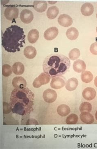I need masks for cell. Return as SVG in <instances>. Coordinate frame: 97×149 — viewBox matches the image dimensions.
Instances as JSON below:
<instances>
[{
	"mask_svg": "<svg viewBox=\"0 0 97 149\" xmlns=\"http://www.w3.org/2000/svg\"><path fill=\"white\" fill-rule=\"evenodd\" d=\"M35 94L28 88H15L11 93L10 106L13 113L21 116L30 114L33 111Z\"/></svg>",
	"mask_w": 97,
	"mask_h": 149,
	"instance_id": "6da1fadb",
	"label": "cell"
},
{
	"mask_svg": "<svg viewBox=\"0 0 97 149\" xmlns=\"http://www.w3.org/2000/svg\"><path fill=\"white\" fill-rule=\"evenodd\" d=\"M70 61L69 58L61 54H52L47 56L43 64L44 72L52 78L62 76L69 70Z\"/></svg>",
	"mask_w": 97,
	"mask_h": 149,
	"instance_id": "7a4b0ae2",
	"label": "cell"
},
{
	"mask_svg": "<svg viewBox=\"0 0 97 149\" xmlns=\"http://www.w3.org/2000/svg\"><path fill=\"white\" fill-rule=\"evenodd\" d=\"M26 35L23 29L17 25L7 28L2 37V45L9 53H15L20 51L25 43Z\"/></svg>",
	"mask_w": 97,
	"mask_h": 149,
	"instance_id": "3957f363",
	"label": "cell"
},
{
	"mask_svg": "<svg viewBox=\"0 0 97 149\" xmlns=\"http://www.w3.org/2000/svg\"><path fill=\"white\" fill-rule=\"evenodd\" d=\"M51 78V77L46 73L42 72L33 81L32 83L33 87L35 88H38L41 87L42 85L47 84L50 82Z\"/></svg>",
	"mask_w": 97,
	"mask_h": 149,
	"instance_id": "277c9868",
	"label": "cell"
},
{
	"mask_svg": "<svg viewBox=\"0 0 97 149\" xmlns=\"http://www.w3.org/2000/svg\"><path fill=\"white\" fill-rule=\"evenodd\" d=\"M19 9L16 7H9L5 10L4 15L9 21L16 19L19 16Z\"/></svg>",
	"mask_w": 97,
	"mask_h": 149,
	"instance_id": "5b68a950",
	"label": "cell"
},
{
	"mask_svg": "<svg viewBox=\"0 0 97 149\" xmlns=\"http://www.w3.org/2000/svg\"><path fill=\"white\" fill-rule=\"evenodd\" d=\"M43 97L45 102L52 103L56 100L57 95L55 91L48 88L43 92Z\"/></svg>",
	"mask_w": 97,
	"mask_h": 149,
	"instance_id": "8992f818",
	"label": "cell"
},
{
	"mask_svg": "<svg viewBox=\"0 0 97 149\" xmlns=\"http://www.w3.org/2000/svg\"><path fill=\"white\" fill-rule=\"evenodd\" d=\"M66 81L64 77L62 76L53 77L50 82V86L54 89H60L65 85Z\"/></svg>",
	"mask_w": 97,
	"mask_h": 149,
	"instance_id": "52a82bcc",
	"label": "cell"
},
{
	"mask_svg": "<svg viewBox=\"0 0 97 149\" xmlns=\"http://www.w3.org/2000/svg\"><path fill=\"white\" fill-rule=\"evenodd\" d=\"M20 19L24 24H30L34 19V15L32 12L28 9H24L20 14Z\"/></svg>",
	"mask_w": 97,
	"mask_h": 149,
	"instance_id": "ba28073f",
	"label": "cell"
},
{
	"mask_svg": "<svg viewBox=\"0 0 97 149\" xmlns=\"http://www.w3.org/2000/svg\"><path fill=\"white\" fill-rule=\"evenodd\" d=\"M58 29L57 27H52L48 28L44 33V37L45 40L50 41L54 40L58 35Z\"/></svg>",
	"mask_w": 97,
	"mask_h": 149,
	"instance_id": "9c48e42d",
	"label": "cell"
},
{
	"mask_svg": "<svg viewBox=\"0 0 97 149\" xmlns=\"http://www.w3.org/2000/svg\"><path fill=\"white\" fill-rule=\"evenodd\" d=\"M12 84L15 88L22 89L26 88L27 82L26 79L23 77L17 76L13 78Z\"/></svg>",
	"mask_w": 97,
	"mask_h": 149,
	"instance_id": "30bf717a",
	"label": "cell"
},
{
	"mask_svg": "<svg viewBox=\"0 0 97 149\" xmlns=\"http://www.w3.org/2000/svg\"><path fill=\"white\" fill-rule=\"evenodd\" d=\"M59 24L62 26L69 27L73 24V19L70 16L66 14L61 15L58 19Z\"/></svg>",
	"mask_w": 97,
	"mask_h": 149,
	"instance_id": "8fae6325",
	"label": "cell"
},
{
	"mask_svg": "<svg viewBox=\"0 0 97 149\" xmlns=\"http://www.w3.org/2000/svg\"><path fill=\"white\" fill-rule=\"evenodd\" d=\"M96 92L94 88L91 87H87L85 88L82 92V96L86 100H93L96 97Z\"/></svg>",
	"mask_w": 97,
	"mask_h": 149,
	"instance_id": "7c38bea8",
	"label": "cell"
},
{
	"mask_svg": "<svg viewBox=\"0 0 97 149\" xmlns=\"http://www.w3.org/2000/svg\"><path fill=\"white\" fill-rule=\"evenodd\" d=\"M73 69L75 72L78 73L84 72L86 69V64L83 60L77 59L74 62Z\"/></svg>",
	"mask_w": 97,
	"mask_h": 149,
	"instance_id": "4fadbf2b",
	"label": "cell"
},
{
	"mask_svg": "<svg viewBox=\"0 0 97 149\" xmlns=\"http://www.w3.org/2000/svg\"><path fill=\"white\" fill-rule=\"evenodd\" d=\"M80 117L81 121L84 123L91 124L94 122V116L88 112H82Z\"/></svg>",
	"mask_w": 97,
	"mask_h": 149,
	"instance_id": "5bb4252c",
	"label": "cell"
},
{
	"mask_svg": "<svg viewBox=\"0 0 97 149\" xmlns=\"http://www.w3.org/2000/svg\"><path fill=\"white\" fill-rule=\"evenodd\" d=\"M81 12L83 15L89 16L92 15L94 12V7L90 3L84 4L81 8Z\"/></svg>",
	"mask_w": 97,
	"mask_h": 149,
	"instance_id": "9a60e30c",
	"label": "cell"
},
{
	"mask_svg": "<svg viewBox=\"0 0 97 149\" xmlns=\"http://www.w3.org/2000/svg\"><path fill=\"white\" fill-rule=\"evenodd\" d=\"M33 7L35 10L39 13H43L47 8V3L46 1H34Z\"/></svg>",
	"mask_w": 97,
	"mask_h": 149,
	"instance_id": "2e32d148",
	"label": "cell"
},
{
	"mask_svg": "<svg viewBox=\"0 0 97 149\" xmlns=\"http://www.w3.org/2000/svg\"><path fill=\"white\" fill-rule=\"evenodd\" d=\"M78 81L75 77L70 78L65 84V87L68 91H73L77 88L78 85Z\"/></svg>",
	"mask_w": 97,
	"mask_h": 149,
	"instance_id": "e0dca14e",
	"label": "cell"
},
{
	"mask_svg": "<svg viewBox=\"0 0 97 149\" xmlns=\"http://www.w3.org/2000/svg\"><path fill=\"white\" fill-rule=\"evenodd\" d=\"M37 53L36 48L32 46H27L24 49V51L25 57L29 59H32L35 58L37 55Z\"/></svg>",
	"mask_w": 97,
	"mask_h": 149,
	"instance_id": "ac0fdd59",
	"label": "cell"
},
{
	"mask_svg": "<svg viewBox=\"0 0 97 149\" xmlns=\"http://www.w3.org/2000/svg\"><path fill=\"white\" fill-rule=\"evenodd\" d=\"M39 31L36 29H33L28 33V40L31 44H34L37 42L39 38Z\"/></svg>",
	"mask_w": 97,
	"mask_h": 149,
	"instance_id": "d6986e66",
	"label": "cell"
},
{
	"mask_svg": "<svg viewBox=\"0 0 97 149\" xmlns=\"http://www.w3.org/2000/svg\"><path fill=\"white\" fill-rule=\"evenodd\" d=\"M57 112L59 116L62 117L67 116L70 113L69 107L65 104H61L57 108Z\"/></svg>",
	"mask_w": 97,
	"mask_h": 149,
	"instance_id": "ffe728a7",
	"label": "cell"
},
{
	"mask_svg": "<svg viewBox=\"0 0 97 149\" xmlns=\"http://www.w3.org/2000/svg\"><path fill=\"white\" fill-rule=\"evenodd\" d=\"M13 70L14 74L16 75H21L25 71V67L22 62H15L13 65Z\"/></svg>",
	"mask_w": 97,
	"mask_h": 149,
	"instance_id": "44dd1931",
	"label": "cell"
},
{
	"mask_svg": "<svg viewBox=\"0 0 97 149\" xmlns=\"http://www.w3.org/2000/svg\"><path fill=\"white\" fill-rule=\"evenodd\" d=\"M66 35L68 39L69 40H75L78 37V31L74 27H71L68 29L66 31Z\"/></svg>",
	"mask_w": 97,
	"mask_h": 149,
	"instance_id": "7402d4cb",
	"label": "cell"
},
{
	"mask_svg": "<svg viewBox=\"0 0 97 149\" xmlns=\"http://www.w3.org/2000/svg\"><path fill=\"white\" fill-rule=\"evenodd\" d=\"M58 8L57 7H50L48 9L47 11V16L48 19H53L57 17L59 14Z\"/></svg>",
	"mask_w": 97,
	"mask_h": 149,
	"instance_id": "603a6c76",
	"label": "cell"
},
{
	"mask_svg": "<svg viewBox=\"0 0 97 149\" xmlns=\"http://www.w3.org/2000/svg\"><path fill=\"white\" fill-rule=\"evenodd\" d=\"M92 73L89 71H85L82 72L81 74V78L83 82L86 83H88L92 81L93 79Z\"/></svg>",
	"mask_w": 97,
	"mask_h": 149,
	"instance_id": "cb8c5ba5",
	"label": "cell"
},
{
	"mask_svg": "<svg viewBox=\"0 0 97 149\" xmlns=\"http://www.w3.org/2000/svg\"><path fill=\"white\" fill-rule=\"evenodd\" d=\"M79 109L81 112L84 111L90 112L92 109V106L89 102H84L80 105Z\"/></svg>",
	"mask_w": 97,
	"mask_h": 149,
	"instance_id": "d4e9b609",
	"label": "cell"
},
{
	"mask_svg": "<svg viewBox=\"0 0 97 149\" xmlns=\"http://www.w3.org/2000/svg\"><path fill=\"white\" fill-rule=\"evenodd\" d=\"M78 117L76 114L72 113L66 118V122L67 124L74 125L77 123Z\"/></svg>",
	"mask_w": 97,
	"mask_h": 149,
	"instance_id": "484cf974",
	"label": "cell"
},
{
	"mask_svg": "<svg viewBox=\"0 0 97 149\" xmlns=\"http://www.w3.org/2000/svg\"><path fill=\"white\" fill-rule=\"evenodd\" d=\"M80 52L79 49L77 48H73L70 51L68 56L69 58L72 60H76L80 57Z\"/></svg>",
	"mask_w": 97,
	"mask_h": 149,
	"instance_id": "4316f807",
	"label": "cell"
},
{
	"mask_svg": "<svg viewBox=\"0 0 97 149\" xmlns=\"http://www.w3.org/2000/svg\"><path fill=\"white\" fill-rule=\"evenodd\" d=\"M13 72V68L8 64H4L2 66V74L6 77H9Z\"/></svg>",
	"mask_w": 97,
	"mask_h": 149,
	"instance_id": "83f0119b",
	"label": "cell"
},
{
	"mask_svg": "<svg viewBox=\"0 0 97 149\" xmlns=\"http://www.w3.org/2000/svg\"><path fill=\"white\" fill-rule=\"evenodd\" d=\"M3 113L4 114H8L11 112V109L10 107V104L7 102H3Z\"/></svg>",
	"mask_w": 97,
	"mask_h": 149,
	"instance_id": "f1b7e54d",
	"label": "cell"
},
{
	"mask_svg": "<svg viewBox=\"0 0 97 149\" xmlns=\"http://www.w3.org/2000/svg\"><path fill=\"white\" fill-rule=\"evenodd\" d=\"M91 53L94 55H97V42L91 44L90 48Z\"/></svg>",
	"mask_w": 97,
	"mask_h": 149,
	"instance_id": "f546056e",
	"label": "cell"
},
{
	"mask_svg": "<svg viewBox=\"0 0 97 149\" xmlns=\"http://www.w3.org/2000/svg\"><path fill=\"white\" fill-rule=\"evenodd\" d=\"M94 84L95 86L97 87V76L96 77L95 79Z\"/></svg>",
	"mask_w": 97,
	"mask_h": 149,
	"instance_id": "4dcf8cb0",
	"label": "cell"
},
{
	"mask_svg": "<svg viewBox=\"0 0 97 149\" xmlns=\"http://www.w3.org/2000/svg\"><path fill=\"white\" fill-rule=\"evenodd\" d=\"M95 117H96V120H97V111L96 112V114H95Z\"/></svg>",
	"mask_w": 97,
	"mask_h": 149,
	"instance_id": "1f68e13d",
	"label": "cell"
},
{
	"mask_svg": "<svg viewBox=\"0 0 97 149\" xmlns=\"http://www.w3.org/2000/svg\"><path fill=\"white\" fill-rule=\"evenodd\" d=\"M96 32L97 33V26L96 27Z\"/></svg>",
	"mask_w": 97,
	"mask_h": 149,
	"instance_id": "d6a6232c",
	"label": "cell"
},
{
	"mask_svg": "<svg viewBox=\"0 0 97 149\" xmlns=\"http://www.w3.org/2000/svg\"><path fill=\"white\" fill-rule=\"evenodd\" d=\"M96 17H97V13L96 14Z\"/></svg>",
	"mask_w": 97,
	"mask_h": 149,
	"instance_id": "836d02e7",
	"label": "cell"
}]
</instances>
